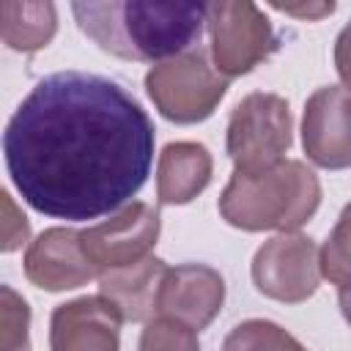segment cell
Returning <instances> with one entry per match:
<instances>
[{
    "label": "cell",
    "mask_w": 351,
    "mask_h": 351,
    "mask_svg": "<svg viewBox=\"0 0 351 351\" xmlns=\"http://www.w3.org/2000/svg\"><path fill=\"white\" fill-rule=\"evenodd\" d=\"M3 156L30 208L85 222L121 211L145 186L154 123L115 80L55 71L38 80L8 118Z\"/></svg>",
    "instance_id": "cell-1"
},
{
    "label": "cell",
    "mask_w": 351,
    "mask_h": 351,
    "mask_svg": "<svg viewBox=\"0 0 351 351\" xmlns=\"http://www.w3.org/2000/svg\"><path fill=\"white\" fill-rule=\"evenodd\" d=\"M80 30L123 60L162 63L195 49L206 25L203 3L101 0L71 3Z\"/></svg>",
    "instance_id": "cell-2"
},
{
    "label": "cell",
    "mask_w": 351,
    "mask_h": 351,
    "mask_svg": "<svg viewBox=\"0 0 351 351\" xmlns=\"http://www.w3.org/2000/svg\"><path fill=\"white\" fill-rule=\"evenodd\" d=\"M318 206L321 181L299 159H282L258 176L233 170L228 186L219 195L222 219L247 233H296L315 217Z\"/></svg>",
    "instance_id": "cell-3"
},
{
    "label": "cell",
    "mask_w": 351,
    "mask_h": 351,
    "mask_svg": "<svg viewBox=\"0 0 351 351\" xmlns=\"http://www.w3.org/2000/svg\"><path fill=\"white\" fill-rule=\"evenodd\" d=\"M145 90L162 118L189 126L214 115L228 93V77L214 69L206 49L195 47L151 66L145 74Z\"/></svg>",
    "instance_id": "cell-4"
},
{
    "label": "cell",
    "mask_w": 351,
    "mask_h": 351,
    "mask_svg": "<svg viewBox=\"0 0 351 351\" xmlns=\"http://www.w3.org/2000/svg\"><path fill=\"white\" fill-rule=\"evenodd\" d=\"M293 143L291 107L277 93H247L230 112L225 148L236 173L258 176L280 165Z\"/></svg>",
    "instance_id": "cell-5"
},
{
    "label": "cell",
    "mask_w": 351,
    "mask_h": 351,
    "mask_svg": "<svg viewBox=\"0 0 351 351\" xmlns=\"http://www.w3.org/2000/svg\"><path fill=\"white\" fill-rule=\"evenodd\" d=\"M206 25L211 36V63L228 80L250 74L277 47L269 16L250 0L208 3Z\"/></svg>",
    "instance_id": "cell-6"
},
{
    "label": "cell",
    "mask_w": 351,
    "mask_h": 351,
    "mask_svg": "<svg viewBox=\"0 0 351 351\" xmlns=\"http://www.w3.org/2000/svg\"><path fill=\"white\" fill-rule=\"evenodd\" d=\"M258 293L282 304L307 302L321 285V250L304 233H277L263 241L250 266Z\"/></svg>",
    "instance_id": "cell-7"
},
{
    "label": "cell",
    "mask_w": 351,
    "mask_h": 351,
    "mask_svg": "<svg viewBox=\"0 0 351 351\" xmlns=\"http://www.w3.org/2000/svg\"><path fill=\"white\" fill-rule=\"evenodd\" d=\"M159 211L143 200H132L110 219L80 230V244L85 258L101 274L148 258L159 239Z\"/></svg>",
    "instance_id": "cell-8"
},
{
    "label": "cell",
    "mask_w": 351,
    "mask_h": 351,
    "mask_svg": "<svg viewBox=\"0 0 351 351\" xmlns=\"http://www.w3.org/2000/svg\"><path fill=\"white\" fill-rule=\"evenodd\" d=\"M302 145L324 170L351 167V93L346 88L326 85L304 101Z\"/></svg>",
    "instance_id": "cell-9"
},
{
    "label": "cell",
    "mask_w": 351,
    "mask_h": 351,
    "mask_svg": "<svg viewBox=\"0 0 351 351\" xmlns=\"http://www.w3.org/2000/svg\"><path fill=\"white\" fill-rule=\"evenodd\" d=\"M121 310L99 296L63 302L49 318V351H121Z\"/></svg>",
    "instance_id": "cell-10"
},
{
    "label": "cell",
    "mask_w": 351,
    "mask_h": 351,
    "mask_svg": "<svg viewBox=\"0 0 351 351\" xmlns=\"http://www.w3.org/2000/svg\"><path fill=\"white\" fill-rule=\"evenodd\" d=\"M25 277L49 293L74 291L99 277V269L85 258L80 244V230L74 228H47L27 244Z\"/></svg>",
    "instance_id": "cell-11"
},
{
    "label": "cell",
    "mask_w": 351,
    "mask_h": 351,
    "mask_svg": "<svg viewBox=\"0 0 351 351\" xmlns=\"http://www.w3.org/2000/svg\"><path fill=\"white\" fill-rule=\"evenodd\" d=\"M225 304V280L217 269L206 263H181L167 269L159 299L156 315L176 318L195 332L206 329Z\"/></svg>",
    "instance_id": "cell-12"
},
{
    "label": "cell",
    "mask_w": 351,
    "mask_h": 351,
    "mask_svg": "<svg viewBox=\"0 0 351 351\" xmlns=\"http://www.w3.org/2000/svg\"><path fill=\"white\" fill-rule=\"evenodd\" d=\"M167 269L170 266L162 258L148 255L132 266L101 271L99 291L104 299H110L121 310L123 321L148 324L156 315V299H159V288H162Z\"/></svg>",
    "instance_id": "cell-13"
},
{
    "label": "cell",
    "mask_w": 351,
    "mask_h": 351,
    "mask_svg": "<svg viewBox=\"0 0 351 351\" xmlns=\"http://www.w3.org/2000/svg\"><path fill=\"white\" fill-rule=\"evenodd\" d=\"M211 154L192 140L167 143L156 162V200L162 206L192 203L211 184Z\"/></svg>",
    "instance_id": "cell-14"
},
{
    "label": "cell",
    "mask_w": 351,
    "mask_h": 351,
    "mask_svg": "<svg viewBox=\"0 0 351 351\" xmlns=\"http://www.w3.org/2000/svg\"><path fill=\"white\" fill-rule=\"evenodd\" d=\"M0 33L14 52H38L58 33V11L52 3H0Z\"/></svg>",
    "instance_id": "cell-15"
},
{
    "label": "cell",
    "mask_w": 351,
    "mask_h": 351,
    "mask_svg": "<svg viewBox=\"0 0 351 351\" xmlns=\"http://www.w3.org/2000/svg\"><path fill=\"white\" fill-rule=\"evenodd\" d=\"M222 351H307L288 329L266 318L236 324L222 340Z\"/></svg>",
    "instance_id": "cell-16"
},
{
    "label": "cell",
    "mask_w": 351,
    "mask_h": 351,
    "mask_svg": "<svg viewBox=\"0 0 351 351\" xmlns=\"http://www.w3.org/2000/svg\"><path fill=\"white\" fill-rule=\"evenodd\" d=\"M321 274L337 288L351 282V203L340 211L321 250Z\"/></svg>",
    "instance_id": "cell-17"
},
{
    "label": "cell",
    "mask_w": 351,
    "mask_h": 351,
    "mask_svg": "<svg viewBox=\"0 0 351 351\" xmlns=\"http://www.w3.org/2000/svg\"><path fill=\"white\" fill-rule=\"evenodd\" d=\"M0 351H30V307L27 302L11 288H0Z\"/></svg>",
    "instance_id": "cell-18"
},
{
    "label": "cell",
    "mask_w": 351,
    "mask_h": 351,
    "mask_svg": "<svg viewBox=\"0 0 351 351\" xmlns=\"http://www.w3.org/2000/svg\"><path fill=\"white\" fill-rule=\"evenodd\" d=\"M137 351H200L197 332L176 318L156 315L145 324Z\"/></svg>",
    "instance_id": "cell-19"
},
{
    "label": "cell",
    "mask_w": 351,
    "mask_h": 351,
    "mask_svg": "<svg viewBox=\"0 0 351 351\" xmlns=\"http://www.w3.org/2000/svg\"><path fill=\"white\" fill-rule=\"evenodd\" d=\"M0 197H3V208H5V219H3V244H0V247H3V252H14V250H19V247L27 241L30 225H27L25 214H19L16 206L11 203V195H8V192H3Z\"/></svg>",
    "instance_id": "cell-20"
},
{
    "label": "cell",
    "mask_w": 351,
    "mask_h": 351,
    "mask_svg": "<svg viewBox=\"0 0 351 351\" xmlns=\"http://www.w3.org/2000/svg\"><path fill=\"white\" fill-rule=\"evenodd\" d=\"M335 69L346 90H351V19L335 38Z\"/></svg>",
    "instance_id": "cell-21"
},
{
    "label": "cell",
    "mask_w": 351,
    "mask_h": 351,
    "mask_svg": "<svg viewBox=\"0 0 351 351\" xmlns=\"http://www.w3.org/2000/svg\"><path fill=\"white\" fill-rule=\"evenodd\" d=\"M274 8L282 11V14L299 16V19H321V16H329L337 5L335 3H307V5H280V3H274Z\"/></svg>",
    "instance_id": "cell-22"
},
{
    "label": "cell",
    "mask_w": 351,
    "mask_h": 351,
    "mask_svg": "<svg viewBox=\"0 0 351 351\" xmlns=\"http://www.w3.org/2000/svg\"><path fill=\"white\" fill-rule=\"evenodd\" d=\"M337 304H340L343 318H346L348 326H351V282H346V285L337 288Z\"/></svg>",
    "instance_id": "cell-23"
}]
</instances>
